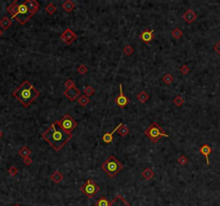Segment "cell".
I'll return each mask as SVG.
<instances>
[{"label": "cell", "instance_id": "ab89813d", "mask_svg": "<svg viewBox=\"0 0 220 206\" xmlns=\"http://www.w3.org/2000/svg\"><path fill=\"white\" fill-rule=\"evenodd\" d=\"M2 135H3V133H2V131H1V130H0V139H1V138H2Z\"/></svg>", "mask_w": 220, "mask_h": 206}, {"label": "cell", "instance_id": "e0dca14e", "mask_svg": "<svg viewBox=\"0 0 220 206\" xmlns=\"http://www.w3.org/2000/svg\"><path fill=\"white\" fill-rule=\"evenodd\" d=\"M11 25H12V19L7 17V16H4V17H2V18L0 19V28H1L2 31H3V30H8Z\"/></svg>", "mask_w": 220, "mask_h": 206}, {"label": "cell", "instance_id": "1f68e13d", "mask_svg": "<svg viewBox=\"0 0 220 206\" xmlns=\"http://www.w3.org/2000/svg\"><path fill=\"white\" fill-rule=\"evenodd\" d=\"M84 92H85V94H86L87 97H89V96L95 94V89H94L91 86H86L85 88H84Z\"/></svg>", "mask_w": 220, "mask_h": 206}, {"label": "cell", "instance_id": "4316f807", "mask_svg": "<svg viewBox=\"0 0 220 206\" xmlns=\"http://www.w3.org/2000/svg\"><path fill=\"white\" fill-rule=\"evenodd\" d=\"M162 81H163L164 83H165V84H167V85H170L171 83H173V81H174V77H173V75H172L171 73H167V74L163 75Z\"/></svg>", "mask_w": 220, "mask_h": 206}, {"label": "cell", "instance_id": "7402d4cb", "mask_svg": "<svg viewBox=\"0 0 220 206\" xmlns=\"http://www.w3.org/2000/svg\"><path fill=\"white\" fill-rule=\"evenodd\" d=\"M18 155L20 156V157L23 158V159H25V158L27 157H30V155H31V150L28 148L27 146H23L20 149L18 150Z\"/></svg>", "mask_w": 220, "mask_h": 206}, {"label": "cell", "instance_id": "d590c367", "mask_svg": "<svg viewBox=\"0 0 220 206\" xmlns=\"http://www.w3.org/2000/svg\"><path fill=\"white\" fill-rule=\"evenodd\" d=\"M65 86L67 89H70V88H72V87H75V84H74V82H73L72 79H68V81H66Z\"/></svg>", "mask_w": 220, "mask_h": 206}, {"label": "cell", "instance_id": "cb8c5ba5", "mask_svg": "<svg viewBox=\"0 0 220 206\" xmlns=\"http://www.w3.org/2000/svg\"><path fill=\"white\" fill-rule=\"evenodd\" d=\"M148 99H149V94H148L146 91H141L140 94H137V100H139L141 103H145V102H147Z\"/></svg>", "mask_w": 220, "mask_h": 206}, {"label": "cell", "instance_id": "5bb4252c", "mask_svg": "<svg viewBox=\"0 0 220 206\" xmlns=\"http://www.w3.org/2000/svg\"><path fill=\"white\" fill-rule=\"evenodd\" d=\"M182 18H184V21H185L186 23L191 24V23H193L194 21L197 19V14H195L191 9H189V10H187V11L184 13Z\"/></svg>", "mask_w": 220, "mask_h": 206}, {"label": "cell", "instance_id": "7c38bea8", "mask_svg": "<svg viewBox=\"0 0 220 206\" xmlns=\"http://www.w3.org/2000/svg\"><path fill=\"white\" fill-rule=\"evenodd\" d=\"M110 206H131V205H130V203H128L122 198V195L117 194L114 198V200L110 203Z\"/></svg>", "mask_w": 220, "mask_h": 206}, {"label": "cell", "instance_id": "2e32d148", "mask_svg": "<svg viewBox=\"0 0 220 206\" xmlns=\"http://www.w3.org/2000/svg\"><path fill=\"white\" fill-rule=\"evenodd\" d=\"M212 151V147L209 146V145H207V144H204V145H202V146L200 147V154L203 155V156L205 157V159H206V163H207V164H209L208 156L210 155Z\"/></svg>", "mask_w": 220, "mask_h": 206}, {"label": "cell", "instance_id": "d6a6232c", "mask_svg": "<svg viewBox=\"0 0 220 206\" xmlns=\"http://www.w3.org/2000/svg\"><path fill=\"white\" fill-rule=\"evenodd\" d=\"M87 71H88V69L85 64H80L79 68H77V72H79L80 74H85V73H87Z\"/></svg>", "mask_w": 220, "mask_h": 206}, {"label": "cell", "instance_id": "74e56055", "mask_svg": "<svg viewBox=\"0 0 220 206\" xmlns=\"http://www.w3.org/2000/svg\"><path fill=\"white\" fill-rule=\"evenodd\" d=\"M24 163H25L26 165H30L31 163H32V159H31L30 157L25 158V159H24Z\"/></svg>", "mask_w": 220, "mask_h": 206}, {"label": "cell", "instance_id": "ac0fdd59", "mask_svg": "<svg viewBox=\"0 0 220 206\" xmlns=\"http://www.w3.org/2000/svg\"><path fill=\"white\" fill-rule=\"evenodd\" d=\"M62 9H64L66 12L70 13V12H72L73 10L75 9V3L73 2L72 0H67V1H65V2L62 3Z\"/></svg>", "mask_w": 220, "mask_h": 206}, {"label": "cell", "instance_id": "b9f144b4", "mask_svg": "<svg viewBox=\"0 0 220 206\" xmlns=\"http://www.w3.org/2000/svg\"><path fill=\"white\" fill-rule=\"evenodd\" d=\"M13 206H20V205H19V204H14Z\"/></svg>", "mask_w": 220, "mask_h": 206}, {"label": "cell", "instance_id": "277c9868", "mask_svg": "<svg viewBox=\"0 0 220 206\" xmlns=\"http://www.w3.org/2000/svg\"><path fill=\"white\" fill-rule=\"evenodd\" d=\"M144 134L152 143H157L161 138H169V134L157 123H152L144 131Z\"/></svg>", "mask_w": 220, "mask_h": 206}, {"label": "cell", "instance_id": "4dcf8cb0", "mask_svg": "<svg viewBox=\"0 0 220 206\" xmlns=\"http://www.w3.org/2000/svg\"><path fill=\"white\" fill-rule=\"evenodd\" d=\"M172 36L174 39H179V38H182V31L179 28H175L173 31H172Z\"/></svg>", "mask_w": 220, "mask_h": 206}, {"label": "cell", "instance_id": "8fae6325", "mask_svg": "<svg viewBox=\"0 0 220 206\" xmlns=\"http://www.w3.org/2000/svg\"><path fill=\"white\" fill-rule=\"evenodd\" d=\"M24 3H25V5L27 7V9H28V11H29L31 16H33V15L38 12L39 8H40L39 2L36 1V0H26Z\"/></svg>", "mask_w": 220, "mask_h": 206}, {"label": "cell", "instance_id": "4fadbf2b", "mask_svg": "<svg viewBox=\"0 0 220 206\" xmlns=\"http://www.w3.org/2000/svg\"><path fill=\"white\" fill-rule=\"evenodd\" d=\"M122 124L118 125L117 127L115 128V129L112 132H106V133H104V134H103V136H102V141H103V142L105 143V144H111V143L113 142V134H114L116 131H118V129L122 127Z\"/></svg>", "mask_w": 220, "mask_h": 206}, {"label": "cell", "instance_id": "f546056e", "mask_svg": "<svg viewBox=\"0 0 220 206\" xmlns=\"http://www.w3.org/2000/svg\"><path fill=\"white\" fill-rule=\"evenodd\" d=\"M122 52H124V54H125V55H127V56H130V55H132V54H133V52H134V49H133V47L130 44H128L125 47V49H124V51H122Z\"/></svg>", "mask_w": 220, "mask_h": 206}, {"label": "cell", "instance_id": "30bf717a", "mask_svg": "<svg viewBox=\"0 0 220 206\" xmlns=\"http://www.w3.org/2000/svg\"><path fill=\"white\" fill-rule=\"evenodd\" d=\"M64 94L68 98L70 101H74V100H76V98H77V99L80 98L81 91L79 88L72 87V88H70V89H66L65 91H64Z\"/></svg>", "mask_w": 220, "mask_h": 206}, {"label": "cell", "instance_id": "f1b7e54d", "mask_svg": "<svg viewBox=\"0 0 220 206\" xmlns=\"http://www.w3.org/2000/svg\"><path fill=\"white\" fill-rule=\"evenodd\" d=\"M96 206H110V202L106 200L105 196H102L100 200H98V202H97Z\"/></svg>", "mask_w": 220, "mask_h": 206}, {"label": "cell", "instance_id": "6da1fadb", "mask_svg": "<svg viewBox=\"0 0 220 206\" xmlns=\"http://www.w3.org/2000/svg\"><path fill=\"white\" fill-rule=\"evenodd\" d=\"M42 138L53 147L54 150L59 151L70 140L72 139V134L66 133L59 127L58 120H56L51 125V127L49 129H46V131L42 134Z\"/></svg>", "mask_w": 220, "mask_h": 206}, {"label": "cell", "instance_id": "8d00e7d4", "mask_svg": "<svg viewBox=\"0 0 220 206\" xmlns=\"http://www.w3.org/2000/svg\"><path fill=\"white\" fill-rule=\"evenodd\" d=\"M17 172H18V170H17V168H16V166H11V168L9 169V174H10L12 177L16 176Z\"/></svg>", "mask_w": 220, "mask_h": 206}, {"label": "cell", "instance_id": "7a4b0ae2", "mask_svg": "<svg viewBox=\"0 0 220 206\" xmlns=\"http://www.w3.org/2000/svg\"><path fill=\"white\" fill-rule=\"evenodd\" d=\"M40 96V92L36 89L29 81H24L20 86L13 91V97L16 98L23 106L28 107Z\"/></svg>", "mask_w": 220, "mask_h": 206}, {"label": "cell", "instance_id": "ffe728a7", "mask_svg": "<svg viewBox=\"0 0 220 206\" xmlns=\"http://www.w3.org/2000/svg\"><path fill=\"white\" fill-rule=\"evenodd\" d=\"M142 176H143V178H145L146 180H149L155 176V172H154V170L150 169V168H146L145 170H143Z\"/></svg>", "mask_w": 220, "mask_h": 206}, {"label": "cell", "instance_id": "44dd1931", "mask_svg": "<svg viewBox=\"0 0 220 206\" xmlns=\"http://www.w3.org/2000/svg\"><path fill=\"white\" fill-rule=\"evenodd\" d=\"M17 9H18V3H17V1L15 0L13 3L9 5L8 9H7V11L12 15V17H14V16L16 15V13H17Z\"/></svg>", "mask_w": 220, "mask_h": 206}, {"label": "cell", "instance_id": "52a82bcc", "mask_svg": "<svg viewBox=\"0 0 220 206\" xmlns=\"http://www.w3.org/2000/svg\"><path fill=\"white\" fill-rule=\"evenodd\" d=\"M31 17H32V16L30 15V13H29V11H28L27 7L25 5V3L23 2V3L18 4L17 13H16V15L14 16V18H15L20 25H25Z\"/></svg>", "mask_w": 220, "mask_h": 206}, {"label": "cell", "instance_id": "484cf974", "mask_svg": "<svg viewBox=\"0 0 220 206\" xmlns=\"http://www.w3.org/2000/svg\"><path fill=\"white\" fill-rule=\"evenodd\" d=\"M56 10H57V8H56V5H55L54 3H49L47 5H46V8H45L46 13H47V14H49V15L54 14V13L56 12Z\"/></svg>", "mask_w": 220, "mask_h": 206}, {"label": "cell", "instance_id": "5b68a950", "mask_svg": "<svg viewBox=\"0 0 220 206\" xmlns=\"http://www.w3.org/2000/svg\"><path fill=\"white\" fill-rule=\"evenodd\" d=\"M58 125H59V127H60L66 133L72 134L73 130L76 129V127H77V121L73 119L72 117H71V115L66 114L60 120H58Z\"/></svg>", "mask_w": 220, "mask_h": 206}, {"label": "cell", "instance_id": "836d02e7", "mask_svg": "<svg viewBox=\"0 0 220 206\" xmlns=\"http://www.w3.org/2000/svg\"><path fill=\"white\" fill-rule=\"evenodd\" d=\"M177 162H178L180 165H185V164H187V163H188V159H187L186 156L182 155V156H180V157L177 159Z\"/></svg>", "mask_w": 220, "mask_h": 206}, {"label": "cell", "instance_id": "83f0119b", "mask_svg": "<svg viewBox=\"0 0 220 206\" xmlns=\"http://www.w3.org/2000/svg\"><path fill=\"white\" fill-rule=\"evenodd\" d=\"M173 103H174L177 107H179V106H182L184 103H185V100H184V98L182 97V96H177V97H175L174 98V100H173Z\"/></svg>", "mask_w": 220, "mask_h": 206}, {"label": "cell", "instance_id": "603a6c76", "mask_svg": "<svg viewBox=\"0 0 220 206\" xmlns=\"http://www.w3.org/2000/svg\"><path fill=\"white\" fill-rule=\"evenodd\" d=\"M89 102H90L89 97H87L86 94H82V96H80V98L77 99V103H79L81 106H86Z\"/></svg>", "mask_w": 220, "mask_h": 206}, {"label": "cell", "instance_id": "9a60e30c", "mask_svg": "<svg viewBox=\"0 0 220 206\" xmlns=\"http://www.w3.org/2000/svg\"><path fill=\"white\" fill-rule=\"evenodd\" d=\"M141 40L145 43H149V42L152 41V39H154V29L152 30H145L143 31L140 36Z\"/></svg>", "mask_w": 220, "mask_h": 206}, {"label": "cell", "instance_id": "d4e9b609", "mask_svg": "<svg viewBox=\"0 0 220 206\" xmlns=\"http://www.w3.org/2000/svg\"><path fill=\"white\" fill-rule=\"evenodd\" d=\"M118 133H119V135H122V136L128 135V133H129V128H128V126L125 124H122V127L118 129Z\"/></svg>", "mask_w": 220, "mask_h": 206}, {"label": "cell", "instance_id": "d6986e66", "mask_svg": "<svg viewBox=\"0 0 220 206\" xmlns=\"http://www.w3.org/2000/svg\"><path fill=\"white\" fill-rule=\"evenodd\" d=\"M51 179L53 180L54 183L59 184L61 180L64 179V175L61 174V172H59V170H56V171L51 175Z\"/></svg>", "mask_w": 220, "mask_h": 206}, {"label": "cell", "instance_id": "f35d334b", "mask_svg": "<svg viewBox=\"0 0 220 206\" xmlns=\"http://www.w3.org/2000/svg\"><path fill=\"white\" fill-rule=\"evenodd\" d=\"M214 49H215V52H216L218 55H220V41L214 46Z\"/></svg>", "mask_w": 220, "mask_h": 206}, {"label": "cell", "instance_id": "e575fe53", "mask_svg": "<svg viewBox=\"0 0 220 206\" xmlns=\"http://www.w3.org/2000/svg\"><path fill=\"white\" fill-rule=\"evenodd\" d=\"M179 70H180V72H182V74H184V75H186V74H188V73H189V71H190V68L188 67L187 64H182V67H180V69H179Z\"/></svg>", "mask_w": 220, "mask_h": 206}, {"label": "cell", "instance_id": "ba28073f", "mask_svg": "<svg viewBox=\"0 0 220 206\" xmlns=\"http://www.w3.org/2000/svg\"><path fill=\"white\" fill-rule=\"evenodd\" d=\"M60 39L62 40V41L65 42L66 44H68L70 45L72 42H74L77 39V36H76L74 32H73V30L72 29H70V28H68V29H66L62 34H61L60 36Z\"/></svg>", "mask_w": 220, "mask_h": 206}, {"label": "cell", "instance_id": "60d3db41", "mask_svg": "<svg viewBox=\"0 0 220 206\" xmlns=\"http://www.w3.org/2000/svg\"><path fill=\"white\" fill-rule=\"evenodd\" d=\"M2 34H3V31H2V30L0 29V37H1V36H2Z\"/></svg>", "mask_w": 220, "mask_h": 206}, {"label": "cell", "instance_id": "3957f363", "mask_svg": "<svg viewBox=\"0 0 220 206\" xmlns=\"http://www.w3.org/2000/svg\"><path fill=\"white\" fill-rule=\"evenodd\" d=\"M101 168L110 177H115L118 173L124 169V165H122V162L118 161L114 156H111V157H109L105 161L103 162Z\"/></svg>", "mask_w": 220, "mask_h": 206}, {"label": "cell", "instance_id": "9c48e42d", "mask_svg": "<svg viewBox=\"0 0 220 206\" xmlns=\"http://www.w3.org/2000/svg\"><path fill=\"white\" fill-rule=\"evenodd\" d=\"M115 103L119 107H125L126 105L129 103V99L126 97L122 91V84H119V94L115 99Z\"/></svg>", "mask_w": 220, "mask_h": 206}, {"label": "cell", "instance_id": "8992f818", "mask_svg": "<svg viewBox=\"0 0 220 206\" xmlns=\"http://www.w3.org/2000/svg\"><path fill=\"white\" fill-rule=\"evenodd\" d=\"M99 190H100V188H99V186L96 184L95 180L92 179V178H89V179L81 187V191L83 192L87 198H89V199L94 198L99 192Z\"/></svg>", "mask_w": 220, "mask_h": 206}]
</instances>
